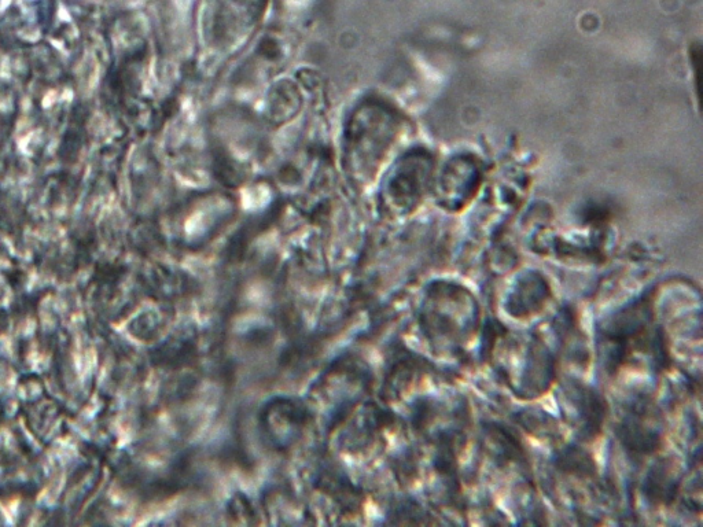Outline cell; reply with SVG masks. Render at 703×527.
Wrapping results in <instances>:
<instances>
[{
    "label": "cell",
    "mask_w": 703,
    "mask_h": 527,
    "mask_svg": "<svg viewBox=\"0 0 703 527\" xmlns=\"http://www.w3.org/2000/svg\"><path fill=\"white\" fill-rule=\"evenodd\" d=\"M267 0H205L202 35L211 46L234 49L255 32Z\"/></svg>",
    "instance_id": "6da1fadb"
}]
</instances>
